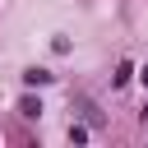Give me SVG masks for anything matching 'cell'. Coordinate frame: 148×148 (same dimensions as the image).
I'll return each mask as SVG.
<instances>
[{
	"instance_id": "4",
	"label": "cell",
	"mask_w": 148,
	"mask_h": 148,
	"mask_svg": "<svg viewBox=\"0 0 148 148\" xmlns=\"http://www.w3.org/2000/svg\"><path fill=\"white\" fill-rule=\"evenodd\" d=\"M69 143H88V130L83 125H69Z\"/></svg>"
},
{
	"instance_id": "1",
	"label": "cell",
	"mask_w": 148,
	"mask_h": 148,
	"mask_svg": "<svg viewBox=\"0 0 148 148\" xmlns=\"http://www.w3.org/2000/svg\"><path fill=\"white\" fill-rule=\"evenodd\" d=\"M23 83H51V74H46V69H28V74H23Z\"/></svg>"
},
{
	"instance_id": "5",
	"label": "cell",
	"mask_w": 148,
	"mask_h": 148,
	"mask_svg": "<svg viewBox=\"0 0 148 148\" xmlns=\"http://www.w3.org/2000/svg\"><path fill=\"white\" fill-rule=\"evenodd\" d=\"M139 79H143V88H148V65H143V74H139Z\"/></svg>"
},
{
	"instance_id": "2",
	"label": "cell",
	"mask_w": 148,
	"mask_h": 148,
	"mask_svg": "<svg viewBox=\"0 0 148 148\" xmlns=\"http://www.w3.org/2000/svg\"><path fill=\"white\" fill-rule=\"evenodd\" d=\"M111 83H116V88H120V83H130V60H125V65H116V74H111Z\"/></svg>"
},
{
	"instance_id": "3",
	"label": "cell",
	"mask_w": 148,
	"mask_h": 148,
	"mask_svg": "<svg viewBox=\"0 0 148 148\" xmlns=\"http://www.w3.org/2000/svg\"><path fill=\"white\" fill-rule=\"evenodd\" d=\"M18 111H23V116H42V102H32V97H23V102H18Z\"/></svg>"
}]
</instances>
